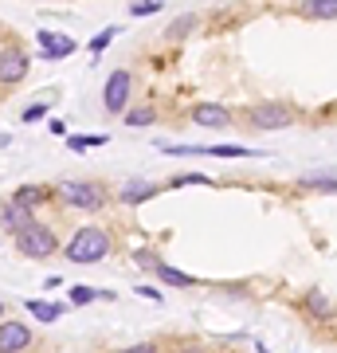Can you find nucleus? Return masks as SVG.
<instances>
[{"instance_id":"nucleus-1","label":"nucleus","mask_w":337,"mask_h":353,"mask_svg":"<svg viewBox=\"0 0 337 353\" xmlns=\"http://www.w3.org/2000/svg\"><path fill=\"white\" fill-rule=\"evenodd\" d=\"M63 255L71 259V263H102L106 255H110V236L102 232V228H79L75 236H71V243L63 248Z\"/></svg>"},{"instance_id":"nucleus-2","label":"nucleus","mask_w":337,"mask_h":353,"mask_svg":"<svg viewBox=\"0 0 337 353\" xmlns=\"http://www.w3.org/2000/svg\"><path fill=\"white\" fill-rule=\"evenodd\" d=\"M16 252L24 255V259H51V255L59 252V236L48 224L32 220V224H24L16 232Z\"/></svg>"},{"instance_id":"nucleus-3","label":"nucleus","mask_w":337,"mask_h":353,"mask_svg":"<svg viewBox=\"0 0 337 353\" xmlns=\"http://www.w3.org/2000/svg\"><path fill=\"white\" fill-rule=\"evenodd\" d=\"M59 201L71 204V208H83V212H99L106 204V189L102 181H59Z\"/></svg>"},{"instance_id":"nucleus-4","label":"nucleus","mask_w":337,"mask_h":353,"mask_svg":"<svg viewBox=\"0 0 337 353\" xmlns=\"http://www.w3.org/2000/svg\"><path fill=\"white\" fill-rule=\"evenodd\" d=\"M247 118L255 130H287V126H294L298 110L287 106V102H259V106H251Z\"/></svg>"},{"instance_id":"nucleus-5","label":"nucleus","mask_w":337,"mask_h":353,"mask_svg":"<svg viewBox=\"0 0 337 353\" xmlns=\"http://www.w3.org/2000/svg\"><path fill=\"white\" fill-rule=\"evenodd\" d=\"M28 67H32L28 51L4 48V51H0V87H16V83H24V79H28Z\"/></svg>"},{"instance_id":"nucleus-6","label":"nucleus","mask_w":337,"mask_h":353,"mask_svg":"<svg viewBox=\"0 0 337 353\" xmlns=\"http://www.w3.org/2000/svg\"><path fill=\"white\" fill-rule=\"evenodd\" d=\"M102 106H106V114H125V106H130V71H114L106 79Z\"/></svg>"},{"instance_id":"nucleus-7","label":"nucleus","mask_w":337,"mask_h":353,"mask_svg":"<svg viewBox=\"0 0 337 353\" xmlns=\"http://www.w3.org/2000/svg\"><path fill=\"white\" fill-rule=\"evenodd\" d=\"M192 122L204 130H224L232 122V110L220 106V102H200V106H192Z\"/></svg>"},{"instance_id":"nucleus-8","label":"nucleus","mask_w":337,"mask_h":353,"mask_svg":"<svg viewBox=\"0 0 337 353\" xmlns=\"http://www.w3.org/2000/svg\"><path fill=\"white\" fill-rule=\"evenodd\" d=\"M32 345V330L24 322H0V353H16V350H28Z\"/></svg>"},{"instance_id":"nucleus-9","label":"nucleus","mask_w":337,"mask_h":353,"mask_svg":"<svg viewBox=\"0 0 337 353\" xmlns=\"http://www.w3.org/2000/svg\"><path fill=\"white\" fill-rule=\"evenodd\" d=\"M39 48H43V59H67L79 43L67 39V36H59V32H39Z\"/></svg>"},{"instance_id":"nucleus-10","label":"nucleus","mask_w":337,"mask_h":353,"mask_svg":"<svg viewBox=\"0 0 337 353\" xmlns=\"http://www.w3.org/2000/svg\"><path fill=\"white\" fill-rule=\"evenodd\" d=\"M36 216H32V208L28 204H20V201H8L4 208H0V224L8 228V232H20L24 224H32Z\"/></svg>"},{"instance_id":"nucleus-11","label":"nucleus","mask_w":337,"mask_h":353,"mask_svg":"<svg viewBox=\"0 0 337 353\" xmlns=\"http://www.w3.org/2000/svg\"><path fill=\"white\" fill-rule=\"evenodd\" d=\"M150 196H157V185H153V181H130V185L118 192L122 204H141V201H150Z\"/></svg>"},{"instance_id":"nucleus-12","label":"nucleus","mask_w":337,"mask_h":353,"mask_svg":"<svg viewBox=\"0 0 337 353\" xmlns=\"http://www.w3.org/2000/svg\"><path fill=\"white\" fill-rule=\"evenodd\" d=\"M306 310H310L318 322H325V318H334V303L325 299V290L322 287H310L306 290Z\"/></svg>"},{"instance_id":"nucleus-13","label":"nucleus","mask_w":337,"mask_h":353,"mask_svg":"<svg viewBox=\"0 0 337 353\" xmlns=\"http://www.w3.org/2000/svg\"><path fill=\"white\" fill-rule=\"evenodd\" d=\"M306 20H337V0H302Z\"/></svg>"},{"instance_id":"nucleus-14","label":"nucleus","mask_w":337,"mask_h":353,"mask_svg":"<svg viewBox=\"0 0 337 353\" xmlns=\"http://www.w3.org/2000/svg\"><path fill=\"white\" fill-rule=\"evenodd\" d=\"M28 310H32V314L39 318V322H55V318H63L67 314V306L63 303H39V299H28Z\"/></svg>"},{"instance_id":"nucleus-15","label":"nucleus","mask_w":337,"mask_h":353,"mask_svg":"<svg viewBox=\"0 0 337 353\" xmlns=\"http://www.w3.org/2000/svg\"><path fill=\"white\" fill-rule=\"evenodd\" d=\"M157 279L169 283V287H196V275H188V271H176L169 263H157Z\"/></svg>"},{"instance_id":"nucleus-16","label":"nucleus","mask_w":337,"mask_h":353,"mask_svg":"<svg viewBox=\"0 0 337 353\" xmlns=\"http://www.w3.org/2000/svg\"><path fill=\"white\" fill-rule=\"evenodd\" d=\"M48 196H51V189H43V185H20L12 201L28 204V208H36V204H39V201H48Z\"/></svg>"},{"instance_id":"nucleus-17","label":"nucleus","mask_w":337,"mask_h":353,"mask_svg":"<svg viewBox=\"0 0 337 353\" xmlns=\"http://www.w3.org/2000/svg\"><path fill=\"white\" fill-rule=\"evenodd\" d=\"M157 122V110L153 106H138V110H125V126L130 130H145Z\"/></svg>"},{"instance_id":"nucleus-18","label":"nucleus","mask_w":337,"mask_h":353,"mask_svg":"<svg viewBox=\"0 0 337 353\" xmlns=\"http://www.w3.org/2000/svg\"><path fill=\"white\" fill-rule=\"evenodd\" d=\"M302 189H325V192H337V173H310V176H302Z\"/></svg>"},{"instance_id":"nucleus-19","label":"nucleus","mask_w":337,"mask_h":353,"mask_svg":"<svg viewBox=\"0 0 337 353\" xmlns=\"http://www.w3.org/2000/svg\"><path fill=\"white\" fill-rule=\"evenodd\" d=\"M208 157H259V150H247V145H208Z\"/></svg>"},{"instance_id":"nucleus-20","label":"nucleus","mask_w":337,"mask_h":353,"mask_svg":"<svg viewBox=\"0 0 337 353\" xmlns=\"http://www.w3.org/2000/svg\"><path fill=\"white\" fill-rule=\"evenodd\" d=\"M192 28H196V16H176L173 24H169V32H165V36H169V39H185Z\"/></svg>"},{"instance_id":"nucleus-21","label":"nucleus","mask_w":337,"mask_h":353,"mask_svg":"<svg viewBox=\"0 0 337 353\" xmlns=\"http://www.w3.org/2000/svg\"><path fill=\"white\" fill-rule=\"evenodd\" d=\"M114 36H122V28H118V24H114V28H102V32H99L94 39H90L87 48L94 51V55H99V51H106V48H110V39H114Z\"/></svg>"},{"instance_id":"nucleus-22","label":"nucleus","mask_w":337,"mask_h":353,"mask_svg":"<svg viewBox=\"0 0 337 353\" xmlns=\"http://www.w3.org/2000/svg\"><path fill=\"white\" fill-rule=\"evenodd\" d=\"M161 12V0H134L130 4V16H157Z\"/></svg>"},{"instance_id":"nucleus-23","label":"nucleus","mask_w":337,"mask_h":353,"mask_svg":"<svg viewBox=\"0 0 337 353\" xmlns=\"http://www.w3.org/2000/svg\"><path fill=\"white\" fill-rule=\"evenodd\" d=\"M99 299V290H90V287H71V303L75 306H87V303H94Z\"/></svg>"},{"instance_id":"nucleus-24","label":"nucleus","mask_w":337,"mask_h":353,"mask_svg":"<svg viewBox=\"0 0 337 353\" xmlns=\"http://www.w3.org/2000/svg\"><path fill=\"white\" fill-rule=\"evenodd\" d=\"M67 145L75 153H83V150H90V145H106V138H67Z\"/></svg>"},{"instance_id":"nucleus-25","label":"nucleus","mask_w":337,"mask_h":353,"mask_svg":"<svg viewBox=\"0 0 337 353\" xmlns=\"http://www.w3.org/2000/svg\"><path fill=\"white\" fill-rule=\"evenodd\" d=\"M134 263L145 267V271H157V263H161V259H157V252H138V255H134Z\"/></svg>"},{"instance_id":"nucleus-26","label":"nucleus","mask_w":337,"mask_h":353,"mask_svg":"<svg viewBox=\"0 0 337 353\" xmlns=\"http://www.w3.org/2000/svg\"><path fill=\"white\" fill-rule=\"evenodd\" d=\"M181 185H208V176H204V173H181L173 181V189H181Z\"/></svg>"},{"instance_id":"nucleus-27","label":"nucleus","mask_w":337,"mask_h":353,"mask_svg":"<svg viewBox=\"0 0 337 353\" xmlns=\"http://www.w3.org/2000/svg\"><path fill=\"white\" fill-rule=\"evenodd\" d=\"M48 102H55V99H48ZM48 102H36V106H28V110H24V122H39V118L48 114Z\"/></svg>"},{"instance_id":"nucleus-28","label":"nucleus","mask_w":337,"mask_h":353,"mask_svg":"<svg viewBox=\"0 0 337 353\" xmlns=\"http://www.w3.org/2000/svg\"><path fill=\"white\" fill-rule=\"evenodd\" d=\"M138 294H141V299H153V303H161V290H157V287H138Z\"/></svg>"},{"instance_id":"nucleus-29","label":"nucleus","mask_w":337,"mask_h":353,"mask_svg":"<svg viewBox=\"0 0 337 353\" xmlns=\"http://www.w3.org/2000/svg\"><path fill=\"white\" fill-rule=\"evenodd\" d=\"M51 134H55V138H63V134H67V126H63V122H59V118H51Z\"/></svg>"},{"instance_id":"nucleus-30","label":"nucleus","mask_w":337,"mask_h":353,"mask_svg":"<svg viewBox=\"0 0 337 353\" xmlns=\"http://www.w3.org/2000/svg\"><path fill=\"white\" fill-rule=\"evenodd\" d=\"M0 318H4V303H0Z\"/></svg>"}]
</instances>
